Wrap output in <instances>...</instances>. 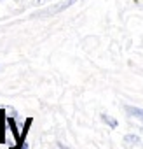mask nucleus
I'll return each mask as SVG.
<instances>
[{"mask_svg": "<svg viewBox=\"0 0 143 149\" xmlns=\"http://www.w3.org/2000/svg\"><path fill=\"white\" fill-rule=\"evenodd\" d=\"M126 111H127V114H129L131 118H136V119H140V121L143 123V109H140V107H133V105H127Z\"/></svg>", "mask_w": 143, "mask_h": 149, "instance_id": "obj_1", "label": "nucleus"}, {"mask_svg": "<svg viewBox=\"0 0 143 149\" xmlns=\"http://www.w3.org/2000/svg\"><path fill=\"white\" fill-rule=\"evenodd\" d=\"M23 149H26V146H25V147H23Z\"/></svg>", "mask_w": 143, "mask_h": 149, "instance_id": "obj_2", "label": "nucleus"}]
</instances>
